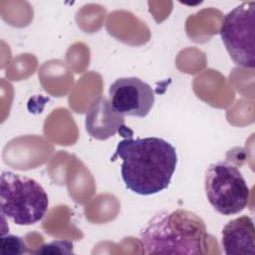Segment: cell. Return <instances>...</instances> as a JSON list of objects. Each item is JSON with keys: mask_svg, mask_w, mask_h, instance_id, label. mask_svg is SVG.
<instances>
[{"mask_svg": "<svg viewBox=\"0 0 255 255\" xmlns=\"http://www.w3.org/2000/svg\"><path fill=\"white\" fill-rule=\"evenodd\" d=\"M221 242L227 255H254L255 228L252 218L242 215L230 220L222 229Z\"/></svg>", "mask_w": 255, "mask_h": 255, "instance_id": "8", "label": "cell"}, {"mask_svg": "<svg viewBox=\"0 0 255 255\" xmlns=\"http://www.w3.org/2000/svg\"><path fill=\"white\" fill-rule=\"evenodd\" d=\"M208 202L222 215H234L248 204L250 190L241 171L234 165L218 161L211 163L204 176Z\"/></svg>", "mask_w": 255, "mask_h": 255, "instance_id": "4", "label": "cell"}, {"mask_svg": "<svg viewBox=\"0 0 255 255\" xmlns=\"http://www.w3.org/2000/svg\"><path fill=\"white\" fill-rule=\"evenodd\" d=\"M1 252L3 254H25L31 251L20 236L3 234L1 238Z\"/></svg>", "mask_w": 255, "mask_h": 255, "instance_id": "9", "label": "cell"}, {"mask_svg": "<svg viewBox=\"0 0 255 255\" xmlns=\"http://www.w3.org/2000/svg\"><path fill=\"white\" fill-rule=\"evenodd\" d=\"M49 207V197L35 179L12 171L0 177V209L3 217L20 226L41 221Z\"/></svg>", "mask_w": 255, "mask_h": 255, "instance_id": "3", "label": "cell"}, {"mask_svg": "<svg viewBox=\"0 0 255 255\" xmlns=\"http://www.w3.org/2000/svg\"><path fill=\"white\" fill-rule=\"evenodd\" d=\"M207 238L204 221L181 208L157 212L139 233L144 254H204Z\"/></svg>", "mask_w": 255, "mask_h": 255, "instance_id": "2", "label": "cell"}, {"mask_svg": "<svg viewBox=\"0 0 255 255\" xmlns=\"http://www.w3.org/2000/svg\"><path fill=\"white\" fill-rule=\"evenodd\" d=\"M121 157V174L128 189L139 195L156 194L168 187L177 164L175 147L167 140L148 136L121 140L116 157Z\"/></svg>", "mask_w": 255, "mask_h": 255, "instance_id": "1", "label": "cell"}, {"mask_svg": "<svg viewBox=\"0 0 255 255\" xmlns=\"http://www.w3.org/2000/svg\"><path fill=\"white\" fill-rule=\"evenodd\" d=\"M109 96L114 110L124 117L144 118L154 104L151 87L136 77L117 79L110 86Z\"/></svg>", "mask_w": 255, "mask_h": 255, "instance_id": "6", "label": "cell"}, {"mask_svg": "<svg viewBox=\"0 0 255 255\" xmlns=\"http://www.w3.org/2000/svg\"><path fill=\"white\" fill-rule=\"evenodd\" d=\"M73 243L66 240H57L48 244H44L35 253H73Z\"/></svg>", "mask_w": 255, "mask_h": 255, "instance_id": "10", "label": "cell"}, {"mask_svg": "<svg viewBox=\"0 0 255 255\" xmlns=\"http://www.w3.org/2000/svg\"><path fill=\"white\" fill-rule=\"evenodd\" d=\"M255 2H243L223 18L219 34L231 60L240 67H255Z\"/></svg>", "mask_w": 255, "mask_h": 255, "instance_id": "5", "label": "cell"}, {"mask_svg": "<svg viewBox=\"0 0 255 255\" xmlns=\"http://www.w3.org/2000/svg\"><path fill=\"white\" fill-rule=\"evenodd\" d=\"M85 126L92 137L105 140L120 131L125 126V119L114 110L109 99L100 97L87 112Z\"/></svg>", "mask_w": 255, "mask_h": 255, "instance_id": "7", "label": "cell"}]
</instances>
